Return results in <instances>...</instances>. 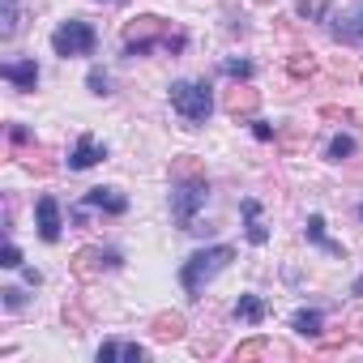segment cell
I'll list each match as a JSON object with an SVG mask.
<instances>
[{"label":"cell","instance_id":"6da1fadb","mask_svg":"<svg viewBox=\"0 0 363 363\" xmlns=\"http://www.w3.org/2000/svg\"><path fill=\"white\" fill-rule=\"evenodd\" d=\"M235 261V248L231 244H214V248H197L184 265H179V286H184V295L197 303L201 299V291H206V282L218 274V269H227Z\"/></svg>","mask_w":363,"mask_h":363},{"label":"cell","instance_id":"7a4b0ae2","mask_svg":"<svg viewBox=\"0 0 363 363\" xmlns=\"http://www.w3.org/2000/svg\"><path fill=\"white\" fill-rule=\"evenodd\" d=\"M206 201H210L206 175L171 179V218H175L179 231H197V210H206Z\"/></svg>","mask_w":363,"mask_h":363},{"label":"cell","instance_id":"3957f363","mask_svg":"<svg viewBox=\"0 0 363 363\" xmlns=\"http://www.w3.org/2000/svg\"><path fill=\"white\" fill-rule=\"evenodd\" d=\"M167 99H171V107H175L179 116H184V124H189V128L206 124V120H210V111H214L210 82H171Z\"/></svg>","mask_w":363,"mask_h":363},{"label":"cell","instance_id":"277c9868","mask_svg":"<svg viewBox=\"0 0 363 363\" xmlns=\"http://www.w3.org/2000/svg\"><path fill=\"white\" fill-rule=\"evenodd\" d=\"M94 48H99V30H94L86 18H69V22H60V26L52 30V52L65 56V60L90 56Z\"/></svg>","mask_w":363,"mask_h":363},{"label":"cell","instance_id":"5b68a950","mask_svg":"<svg viewBox=\"0 0 363 363\" xmlns=\"http://www.w3.org/2000/svg\"><path fill=\"white\" fill-rule=\"evenodd\" d=\"M171 35V26L154 13H141L124 26V56H145L150 48H162V39Z\"/></svg>","mask_w":363,"mask_h":363},{"label":"cell","instance_id":"8992f818","mask_svg":"<svg viewBox=\"0 0 363 363\" xmlns=\"http://www.w3.org/2000/svg\"><path fill=\"white\" fill-rule=\"evenodd\" d=\"M69 265H73L77 278H99V274H107V269H120L124 257H120L116 248H77Z\"/></svg>","mask_w":363,"mask_h":363},{"label":"cell","instance_id":"52a82bcc","mask_svg":"<svg viewBox=\"0 0 363 363\" xmlns=\"http://www.w3.org/2000/svg\"><path fill=\"white\" fill-rule=\"evenodd\" d=\"M35 223H39V240L43 244H56L60 240V201L56 197H39L35 201Z\"/></svg>","mask_w":363,"mask_h":363},{"label":"cell","instance_id":"ba28073f","mask_svg":"<svg viewBox=\"0 0 363 363\" xmlns=\"http://www.w3.org/2000/svg\"><path fill=\"white\" fill-rule=\"evenodd\" d=\"M107 158V145L99 141V137H90V133H82L77 137V145H73V154H69V171H90L94 162H103Z\"/></svg>","mask_w":363,"mask_h":363},{"label":"cell","instance_id":"9c48e42d","mask_svg":"<svg viewBox=\"0 0 363 363\" xmlns=\"http://www.w3.org/2000/svg\"><path fill=\"white\" fill-rule=\"evenodd\" d=\"M82 206H86V210H103V214H111V218L128 214V197H124L120 189H90V193L82 197Z\"/></svg>","mask_w":363,"mask_h":363},{"label":"cell","instance_id":"30bf717a","mask_svg":"<svg viewBox=\"0 0 363 363\" xmlns=\"http://www.w3.org/2000/svg\"><path fill=\"white\" fill-rule=\"evenodd\" d=\"M0 77L13 82L22 94H30V90L39 86V65H35V60H9V65H0Z\"/></svg>","mask_w":363,"mask_h":363},{"label":"cell","instance_id":"8fae6325","mask_svg":"<svg viewBox=\"0 0 363 363\" xmlns=\"http://www.w3.org/2000/svg\"><path fill=\"white\" fill-rule=\"evenodd\" d=\"M223 107H227V116H235V120H248V116H257V107H261V94H257V90H248V86H235V90H227Z\"/></svg>","mask_w":363,"mask_h":363},{"label":"cell","instance_id":"7c38bea8","mask_svg":"<svg viewBox=\"0 0 363 363\" xmlns=\"http://www.w3.org/2000/svg\"><path fill=\"white\" fill-rule=\"evenodd\" d=\"M150 329H154L158 342H179V337H184V329H189V320L179 316V312H158Z\"/></svg>","mask_w":363,"mask_h":363},{"label":"cell","instance_id":"4fadbf2b","mask_svg":"<svg viewBox=\"0 0 363 363\" xmlns=\"http://www.w3.org/2000/svg\"><path fill=\"white\" fill-rule=\"evenodd\" d=\"M291 329H295L299 337H320V333H325V312H320V308H299V312L291 316Z\"/></svg>","mask_w":363,"mask_h":363},{"label":"cell","instance_id":"5bb4252c","mask_svg":"<svg viewBox=\"0 0 363 363\" xmlns=\"http://www.w3.org/2000/svg\"><path fill=\"white\" fill-rule=\"evenodd\" d=\"M269 316V303L261 299V295H240V303H235V320H248V325H261Z\"/></svg>","mask_w":363,"mask_h":363},{"label":"cell","instance_id":"9a60e30c","mask_svg":"<svg viewBox=\"0 0 363 363\" xmlns=\"http://www.w3.org/2000/svg\"><path fill=\"white\" fill-rule=\"evenodd\" d=\"M240 210H244V218H248V244H257V248H261V244L269 240V231H265V227L257 223V214H261V206H257V201L248 197V201H244Z\"/></svg>","mask_w":363,"mask_h":363},{"label":"cell","instance_id":"2e32d148","mask_svg":"<svg viewBox=\"0 0 363 363\" xmlns=\"http://www.w3.org/2000/svg\"><path fill=\"white\" fill-rule=\"evenodd\" d=\"M308 240H312V244H320L325 252L342 257V244H333V240L325 235V218H320V214H312V218H308Z\"/></svg>","mask_w":363,"mask_h":363},{"label":"cell","instance_id":"e0dca14e","mask_svg":"<svg viewBox=\"0 0 363 363\" xmlns=\"http://www.w3.org/2000/svg\"><path fill=\"white\" fill-rule=\"evenodd\" d=\"M13 158H22V167H30V171H39V175H48V171H52L48 150H39V145H35V150H18V145H13Z\"/></svg>","mask_w":363,"mask_h":363},{"label":"cell","instance_id":"ac0fdd59","mask_svg":"<svg viewBox=\"0 0 363 363\" xmlns=\"http://www.w3.org/2000/svg\"><path fill=\"white\" fill-rule=\"evenodd\" d=\"M286 69H291V77H312V73H316V56H312V52H295V56L286 60Z\"/></svg>","mask_w":363,"mask_h":363},{"label":"cell","instance_id":"d6986e66","mask_svg":"<svg viewBox=\"0 0 363 363\" xmlns=\"http://www.w3.org/2000/svg\"><path fill=\"white\" fill-rule=\"evenodd\" d=\"M189 175H206V167H201L193 154H184V158L171 162V179H189Z\"/></svg>","mask_w":363,"mask_h":363},{"label":"cell","instance_id":"ffe728a7","mask_svg":"<svg viewBox=\"0 0 363 363\" xmlns=\"http://www.w3.org/2000/svg\"><path fill=\"white\" fill-rule=\"evenodd\" d=\"M350 154H354V137H346V133H337V137L329 141V158H333V162H346Z\"/></svg>","mask_w":363,"mask_h":363},{"label":"cell","instance_id":"44dd1931","mask_svg":"<svg viewBox=\"0 0 363 363\" xmlns=\"http://www.w3.org/2000/svg\"><path fill=\"white\" fill-rule=\"evenodd\" d=\"M274 346L265 342V337H252V342H244V346H235V359H261V354H269Z\"/></svg>","mask_w":363,"mask_h":363},{"label":"cell","instance_id":"7402d4cb","mask_svg":"<svg viewBox=\"0 0 363 363\" xmlns=\"http://www.w3.org/2000/svg\"><path fill=\"white\" fill-rule=\"evenodd\" d=\"M86 86H90V94H111V77L103 73V69H90V77H86Z\"/></svg>","mask_w":363,"mask_h":363},{"label":"cell","instance_id":"603a6c76","mask_svg":"<svg viewBox=\"0 0 363 363\" xmlns=\"http://www.w3.org/2000/svg\"><path fill=\"white\" fill-rule=\"evenodd\" d=\"M223 73H227V77H235V82H248V77H252V60H227V65H223Z\"/></svg>","mask_w":363,"mask_h":363},{"label":"cell","instance_id":"cb8c5ba5","mask_svg":"<svg viewBox=\"0 0 363 363\" xmlns=\"http://www.w3.org/2000/svg\"><path fill=\"white\" fill-rule=\"evenodd\" d=\"M0 35L5 39L18 35V0H5V26H0Z\"/></svg>","mask_w":363,"mask_h":363},{"label":"cell","instance_id":"d4e9b609","mask_svg":"<svg viewBox=\"0 0 363 363\" xmlns=\"http://www.w3.org/2000/svg\"><path fill=\"white\" fill-rule=\"evenodd\" d=\"M0 265H5V269H22V248H18V244H5V252H0Z\"/></svg>","mask_w":363,"mask_h":363},{"label":"cell","instance_id":"484cf974","mask_svg":"<svg viewBox=\"0 0 363 363\" xmlns=\"http://www.w3.org/2000/svg\"><path fill=\"white\" fill-rule=\"evenodd\" d=\"M0 295H5V308H9V312H22V308H26V295H22L18 286H5Z\"/></svg>","mask_w":363,"mask_h":363},{"label":"cell","instance_id":"4316f807","mask_svg":"<svg viewBox=\"0 0 363 363\" xmlns=\"http://www.w3.org/2000/svg\"><path fill=\"white\" fill-rule=\"evenodd\" d=\"M145 354H150V350H145L141 342H124V350H120V359H128V363H141Z\"/></svg>","mask_w":363,"mask_h":363},{"label":"cell","instance_id":"83f0119b","mask_svg":"<svg viewBox=\"0 0 363 363\" xmlns=\"http://www.w3.org/2000/svg\"><path fill=\"white\" fill-rule=\"evenodd\" d=\"M252 137H257V141H274V137H278V128H269L265 120H252Z\"/></svg>","mask_w":363,"mask_h":363},{"label":"cell","instance_id":"f1b7e54d","mask_svg":"<svg viewBox=\"0 0 363 363\" xmlns=\"http://www.w3.org/2000/svg\"><path fill=\"white\" fill-rule=\"evenodd\" d=\"M9 141H13V145H26V141H35V137H30L26 124H9Z\"/></svg>","mask_w":363,"mask_h":363},{"label":"cell","instance_id":"f546056e","mask_svg":"<svg viewBox=\"0 0 363 363\" xmlns=\"http://www.w3.org/2000/svg\"><path fill=\"white\" fill-rule=\"evenodd\" d=\"M120 350H124L120 342H103V346H99V363H103V359H120Z\"/></svg>","mask_w":363,"mask_h":363},{"label":"cell","instance_id":"4dcf8cb0","mask_svg":"<svg viewBox=\"0 0 363 363\" xmlns=\"http://www.w3.org/2000/svg\"><path fill=\"white\" fill-rule=\"evenodd\" d=\"M299 13H303V18H320L325 5H316V0H299Z\"/></svg>","mask_w":363,"mask_h":363},{"label":"cell","instance_id":"1f68e13d","mask_svg":"<svg viewBox=\"0 0 363 363\" xmlns=\"http://www.w3.org/2000/svg\"><path fill=\"white\" fill-rule=\"evenodd\" d=\"M22 278H26V286H39L43 282V274L39 269H26V265H22Z\"/></svg>","mask_w":363,"mask_h":363},{"label":"cell","instance_id":"d6a6232c","mask_svg":"<svg viewBox=\"0 0 363 363\" xmlns=\"http://www.w3.org/2000/svg\"><path fill=\"white\" fill-rule=\"evenodd\" d=\"M99 5H120V0H99Z\"/></svg>","mask_w":363,"mask_h":363},{"label":"cell","instance_id":"836d02e7","mask_svg":"<svg viewBox=\"0 0 363 363\" xmlns=\"http://www.w3.org/2000/svg\"><path fill=\"white\" fill-rule=\"evenodd\" d=\"M359 218H363V206H359Z\"/></svg>","mask_w":363,"mask_h":363}]
</instances>
